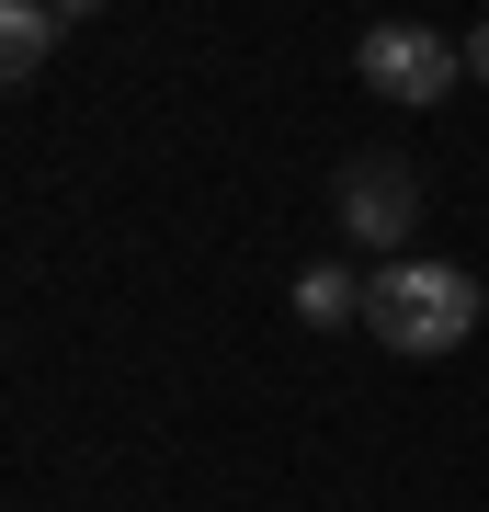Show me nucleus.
I'll return each instance as SVG.
<instances>
[{"label": "nucleus", "mask_w": 489, "mask_h": 512, "mask_svg": "<svg viewBox=\"0 0 489 512\" xmlns=\"http://www.w3.org/2000/svg\"><path fill=\"white\" fill-rule=\"evenodd\" d=\"M364 330L399 365H433L478 330V274L467 262H387V274H364Z\"/></svg>", "instance_id": "f257e3e1"}, {"label": "nucleus", "mask_w": 489, "mask_h": 512, "mask_svg": "<svg viewBox=\"0 0 489 512\" xmlns=\"http://www.w3.org/2000/svg\"><path fill=\"white\" fill-rule=\"evenodd\" d=\"M296 319H308V330L364 319V274H342V262H308V274H296Z\"/></svg>", "instance_id": "39448f33"}, {"label": "nucleus", "mask_w": 489, "mask_h": 512, "mask_svg": "<svg viewBox=\"0 0 489 512\" xmlns=\"http://www.w3.org/2000/svg\"><path fill=\"white\" fill-rule=\"evenodd\" d=\"M330 205H342V228L364 239V251H387V262H399V239L421 228V171H410V160H353Z\"/></svg>", "instance_id": "7ed1b4c3"}, {"label": "nucleus", "mask_w": 489, "mask_h": 512, "mask_svg": "<svg viewBox=\"0 0 489 512\" xmlns=\"http://www.w3.org/2000/svg\"><path fill=\"white\" fill-rule=\"evenodd\" d=\"M353 69H364V92H387V103H444L455 80H467V46L433 35V23H364Z\"/></svg>", "instance_id": "f03ea898"}, {"label": "nucleus", "mask_w": 489, "mask_h": 512, "mask_svg": "<svg viewBox=\"0 0 489 512\" xmlns=\"http://www.w3.org/2000/svg\"><path fill=\"white\" fill-rule=\"evenodd\" d=\"M57 23H69V12H35V0H0V92H23V80L46 69Z\"/></svg>", "instance_id": "20e7f679"}, {"label": "nucleus", "mask_w": 489, "mask_h": 512, "mask_svg": "<svg viewBox=\"0 0 489 512\" xmlns=\"http://www.w3.org/2000/svg\"><path fill=\"white\" fill-rule=\"evenodd\" d=\"M467 80H489V23H478V35H467Z\"/></svg>", "instance_id": "423d86ee"}]
</instances>
